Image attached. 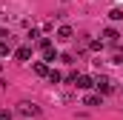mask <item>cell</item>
<instances>
[{"mask_svg": "<svg viewBox=\"0 0 123 120\" xmlns=\"http://www.w3.org/2000/svg\"><path fill=\"white\" fill-rule=\"evenodd\" d=\"M17 114H23V117H37V114H40V106L31 103V100H20V103H17Z\"/></svg>", "mask_w": 123, "mask_h": 120, "instance_id": "cell-2", "label": "cell"}, {"mask_svg": "<svg viewBox=\"0 0 123 120\" xmlns=\"http://www.w3.org/2000/svg\"><path fill=\"white\" fill-rule=\"evenodd\" d=\"M14 60H17V63L31 60V46H20V49H14Z\"/></svg>", "mask_w": 123, "mask_h": 120, "instance_id": "cell-5", "label": "cell"}, {"mask_svg": "<svg viewBox=\"0 0 123 120\" xmlns=\"http://www.w3.org/2000/svg\"><path fill=\"white\" fill-rule=\"evenodd\" d=\"M37 46L43 49V60H46V63H55V60H57V52H55V46H52L49 37H37Z\"/></svg>", "mask_w": 123, "mask_h": 120, "instance_id": "cell-1", "label": "cell"}, {"mask_svg": "<svg viewBox=\"0 0 123 120\" xmlns=\"http://www.w3.org/2000/svg\"><path fill=\"white\" fill-rule=\"evenodd\" d=\"M112 63H123V54H120V52H115V54H112Z\"/></svg>", "mask_w": 123, "mask_h": 120, "instance_id": "cell-14", "label": "cell"}, {"mask_svg": "<svg viewBox=\"0 0 123 120\" xmlns=\"http://www.w3.org/2000/svg\"><path fill=\"white\" fill-rule=\"evenodd\" d=\"M94 89L100 91V94H109V91H115V80L106 77V74H97L94 77Z\"/></svg>", "mask_w": 123, "mask_h": 120, "instance_id": "cell-3", "label": "cell"}, {"mask_svg": "<svg viewBox=\"0 0 123 120\" xmlns=\"http://www.w3.org/2000/svg\"><path fill=\"white\" fill-rule=\"evenodd\" d=\"M9 52H12V37H9V40H6V37H0V57H6Z\"/></svg>", "mask_w": 123, "mask_h": 120, "instance_id": "cell-9", "label": "cell"}, {"mask_svg": "<svg viewBox=\"0 0 123 120\" xmlns=\"http://www.w3.org/2000/svg\"><path fill=\"white\" fill-rule=\"evenodd\" d=\"M63 80V74L57 72V69H49V83H60Z\"/></svg>", "mask_w": 123, "mask_h": 120, "instance_id": "cell-11", "label": "cell"}, {"mask_svg": "<svg viewBox=\"0 0 123 120\" xmlns=\"http://www.w3.org/2000/svg\"><path fill=\"white\" fill-rule=\"evenodd\" d=\"M55 37H57L60 43H69V40L74 37V29H72V26H60V29L55 31Z\"/></svg>", "mask_w": 123, "mask_h": 120, "instance_id": "cell-4", "label": "cell"}, {"mask_svg": "<svg viewBox=\"0 0 123 120\" xmlns=\"http://www.w3.org/2000/svg\"><path fill=\"white\" fill-rule=\"evenodd\" d=\"M0 120H12V112H6V109H3V112H0Z\"/></svg>", "mask_w": 123, "mask_h": 120, "instance_id": "cell-15", "label": "cell"}, {"mask_svg": "<svg viewBox=\"0 0 123 120\" xmlns=\"http://www.w3.org/2000/svg\"><path fill=\"white\" fill-rule=\"evenodd\" d=\"M34 74H40V77H49V66H46V63H34Z\"/></svg>", "mask_w": 123, "mask_h": 120, "instance_id": "cell-10", "label": "cell"}, {"mask_svg": "<svg viewBox=\"0 0 123 120\" xmlns=\"http://www.w3.org/2000/svg\"><path fill=\"white\" fill-rule=\"evenodd\" d=\"M83 103H86V106H100V103H103V94H100V91H97V94H86Z\"/></svg>", "mask_w": 123, "mask_h": 120, "instance_id": "cell-8", "label": "cell"}, {"mask_svg": "<svg viewBox=\"0 0 123 120\" xmlns=\"http://www.w3.org/2000/svg\"><path fill=\"white\" fill-rule=\"evenodd\" d=\"M74 86H77V89H92L94 80L89 77V74H77V77H74Z\"/></svg>", "mask_w": 123, "mask_h": 120, "instance_id": "cell-6", "label": "cell"}, {"mask_svg": "<svg viewBox=\"0 0 123 120\" xmlns=\"http://www.w3.org/2000/svg\"><path fill=\"white\" fill-rule=\"evenodd\" d=\"M89 46H92L94 52H100V49H103V46H106V40H92V43H89Z\"/></svg>", "mask_w": 123, "mask_h": 120, "instance_id": "cell-13", "label": "cell"}, {"mask_svg": "<svg viewBox=\"0 0 123 120\" xmlns=\"http://www.w3.org/2000/svg\"><path fill=\"white\" fill-rule=\"evenodd\" d=\"M120 91H123V86H120Z\"/></svg>", "mask_w": 123, "mask_h": 120, "instance_id": "cell-16", "label": "cell"}, {"mask_svg": "<svg viewBox=\"0 0 123 120\" xmlns=\"http://www.w3.org/2000/svg\"><path fill=\"white\" fill-rule=\"evenodd\" d=\"M109 17H112V20H123V9H112Z\"/></svg>", "mask_w": 123, "mask_h": 120, "instance_id": "cell-12", "label": "cell"}, {"mask_svg": "<svg viewBox=\"0 0 123 120\" xmlns=\"http://www.w3.org/2000/svg\"><path fill=\"white\" fill-rule=\"evenodd\" d=\"M103 37H106L109 46H117V43H120V31H117V29H106V31H103Z\"/></svg>", "mask_w": 123, "mask_h": 120, "instance_id": "cell-7", "label": "cell"}]
</instances>
